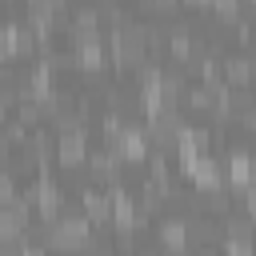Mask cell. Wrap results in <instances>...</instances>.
<instances>
[{"label":"cell","mask_w":256,"mask_h":256,"mask_svg":"<svg viewBox=\"0 0 256 256\" xmlns=\"http://www.w3.org/2000/svg\"><path fill=\"white\" fill-rule=\"evenodd\" d=\"M44 240H48L52 248H80V244H88V216H80V212H60L56 220L44 224Z\"/></svg>","instance_id":"obj_1"},{"label":"cell","mask_w":256,"mask_h":256,"mask_svg":"<svg viewBox=\"0 0 256 256\" xmlns=\"http://www.w3.org/2000/svg\"><path fill=\"white\" fill-rule=\"evenodd\" d=\"M112 44H116V56L124 64H140L144 60V48H148V28L136 24V20H116Z\"/></svg>","instance_id":"obj_2"},{"label":"cell","mask_w":256,"mask_h":256,"mask_svg":"<svg viewBox=\"0 0 256 256\" xmlns=\"http://www.w3.org/2000/svg\"><path fill=\"white\" fill-rule=\"evenodd\" d=\"M84 152H88L84 128H76V132H56V156H60L64 168H76V164L84 160Z\"/></svg>","instance_id":"obj_3"},{"label":"cell","mask_w":256,"mask_h":256,"mask_svg":"<svg viewBox=\"0 0 256 256\" xmlns=\"http://www.w3.org/2000/svg\"><path fill=\"white\" fill-rule=\"evenodd\" d=\"M184 172H188L196 184H204V188H220V184H224V168H220L212 156H184Z\"/></svg>","instance_id":"obj_4"},{"label":"cell","mask_w":256,"mask_h":256,"mask_svg":"<svg viewBox=\"0 0 256 256\" xmlns=\"http://www.w3.org/2000/svg\"><path fill=\"white\" fill-rule=\"evenodd\" d=\"M24 224H28V200L24 196L0 200V236H20Z\"/></svg>","instance_id":"obj_5"},{"label":"cell","mask_w":256,"mask_h":256,"mask_svg":"<svg viewBox=\"0 0 256 256\" xmlns=\"http://www.w3.org/2000/svg\"><path fill=\"white\" fill-rule=\"evenodd\" d=\"M228 176H232L236 184H252V176H256V160H252L244 148H236V152L228 156Z\"/></svg>","instance_id":"obj_6"},{"label":"cell","mask_w":256,"mask_h":256,"mask_svg":"<svg viewBox=\"0 0 256 256\" xmlns=\"http://www.w3.org/2000/svg\"><path fill=\"white\" fill-rule=\"evenodd\" d=\"M84 212H88L92 220H112V192L88 188V192H84Z\"/></svg>","instance_id":"obj_7"},{"label":"cell","mask_w":256,"mask_h":256,"mask_svg":"<svg viewBox=\"0 0 256 256\" xmlns=\"http://www.w3.org/2000/svg\"><path fill=\"white\" fill-rule=\"evenodd\" d=\"M160 236H164L168 248H184V244H188V220H180V216L164 220V224H160Z\"/></svg>","instance_id":"obj_8"},{"label":"cell","mask_w":256,"mask_h":256,"mask_svg":"<svg viewBox=\"0 0 256 256\" xmlns=\"http://www.w3.org/2000/svg\"><path fill=\"white\" fill-rule=\"evenodd\" d=\"M224 76L236 80V84H244V80L252 76V60H248V56H228V60H224Z\"/></svg>","instance_id":"obj_9"},{"label":"cell","mask_w":256,"mask_h":256,"mask_svg":"<svg viewBox=\"0 0 256 256\" xmlns=\"http://www.w3.org/2000/svg\"><path fill=\"white\" fill-rule=\"evenodd\" d=\"M188 240H196V244H208V240H216V224L212 220H188Z\"/></svg>","instance_id":"obj_10"},{"label":"cell","mask_w":256,"mask_h":256,"mask_svg":"<svg viewBox=\"0 0 256 256\" xmlns=\"http://www.w3.org/2000/svg\"><path fill=\"white\" fill-rule=\"evenodd\" d=\"M236 12H240V8H236L232 0H220V4H216V16H220V20H232Z\"/></svg>","instance_id":"obj_11"},{"label":"cell","mask_w":256,"mask_h":256,"mask_svg":"<svg viewBox=\"0 0 256 256\" xmlns=\"http://www.w3.org/2000/svg\"><path fill=\"white\" fill-rule=\"evenodd\" d=\"M164 256H188V252H184V248H168Z\"/></svg>","instance_id":"obj_12"}]
</instances>
